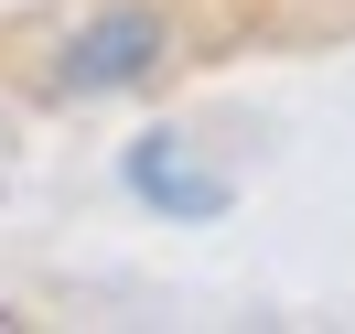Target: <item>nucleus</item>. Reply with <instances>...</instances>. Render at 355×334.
Masks as SVG:
<instances>
[{
  "instance_id": "obj_1",
  "label": "nucleus",
  "mask_w": 355,
  "mask_h": 334,
  "mask_svg": "<svg viewBox=\"0 0 355 334\" xmlns=\"http://www.w3.org/2000/svg\"><path fill=\"white\" fill-rule=\"evenodd\" d=\"M173 54V33H162V11H97L87 33L65 44V65H54V87L65 97H119V87H140V76Z\"/></svg>"
},
{
  "instance_id": "obj_2",
  "label": "nucleus",
  "mask_w": 355,
  "mask_h": 334,
  "mask_svg": "<svg viewBox=\"0 0 355 334\" xmlns=\"http://www.w3.org/2000/svg\"><path fill=\"white\" fill-rule=\"evenodd\" d=\"M130 194L162 205V216H216V205H226V173H205L173 130H151V140L130 151Z\"/></svg>"
}]
</instances>
